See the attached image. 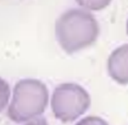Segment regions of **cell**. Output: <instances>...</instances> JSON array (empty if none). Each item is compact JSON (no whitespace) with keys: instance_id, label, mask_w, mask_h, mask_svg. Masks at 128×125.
Listing matches in <instances>:
<instances>
[{"instance_id":"obj_2","label":"cell","mask_w":128,"mask_h":125,"mask_svg":"<svg viewBox=\"0 0 128 125\" xmlns=\"http://www.w3.org/2000/svg\"><path fill=\"white\" fill-rule=\"evenodd\" d=\"M48 102L49 91L42 81L33 78L21 79L14 86L7 115L15 123L28 122L42 115Z\"/></svg>"},{"instance_id":"obj_7","label":"cell","mask_w":128,"mask_h":125,"mask_svg":"<svg viewBox=\"0 0 128 125\" xmlns=\"http://www.w3.org/2000/svg\"><path fill=\"white\" fill-rule=\"evenodd\" d=\"M75 125H108V123L101 117L98 116H87L80 121H78Z\"/></svg>"},{"instance_id":"obj_9","label":"cell","mask_w":128,"mask_h":125,"mask_svg":"<svg viewBox=\"0 0 128 125\" xmlns=\"http://www.w3.org/2000/svg\"><path fill=\"white\" fill-rule=\"evenodd\" d=\"M126 33L128 35V19H127V22H126Z\"/></svg>"},{"instance_id":"obj_6","label":"cell","mask_w":128,"mask_h":125,"mask_svg":"<svg viewBox=\"0 0 128 125\" xmlns=\"http://www.w3.org/2000/svg\"><path fill=\"white\" fill-rule=\"evenodd\" d=\"M10 99V87L9 84L0 77V113L6 108Z\"/></svg>"},{"instance_id":"obj_8","label":"cell","mask_w":128,"mask_h":125,"mask_svg":"<svg viewBox=\"0 0 128 125\" xmlns=\"http://www.w3.org/2000/svg\"><path fill=\"white\" fill-rule=\"evenodd\" d=\"M24 125H49L47 120L44 117H38L36 119H33L31 121H28Z\"/></svg>"},{"instance_id":"obj_5","label":"cell","mask_w":128,"mask_h":125,"mask_svg":"<svg viewBox=\"0 0 128 125\" xmlns=\"http://www.w3.org/2000/svg\"><path fill=\"white\" fill-rule=\"evenodd\" d=\"M76 3L84 9L91 11H99L106 8L112 0H75Z\"/></svg>"},{"instance_id":"obj_1","label":"cell","mask_w":128,"mask_h":125,"mask_svg":"<svg viewBox=\"0 0 128 125\" xmlns=\"http://www.w3.org/2000/svg\"><path fill=\"white\" fill-rule=\"evenodd\" d=\"M99 32L96 18L80 8L65 11L55 22L56 40L67 54H73L92 45L97 40Z\"/></svg>"},{"instance_id":"obj_3","label":"cell","mask_w":128,"mask_h":125,"mask_svg":"<svg viewBox=\"0 0 128 125\" xmlns=\"http://www.w3.org/2000/svg\"><path fill=\"white\" fill-rule=\"evenodd\" d=\"M50 104L54 117L63 123H69L89 109L91 98L82 86L67 82L55 87Z\"/></svg>"},{"instance_id":"obj_4","label":"cell","mask_w":128,"mask_h":125,"mask_svg":"<svg viewBox=\"0 0 128 125\" xmlns=\"http://www.w3.org/2000/svg\"><path fill=\"white\" fill-rule=\"evenodd\" d=\"M109 76L118 84H128V44L116 48L107 61Z\"/></svg>"}]
</instances>
